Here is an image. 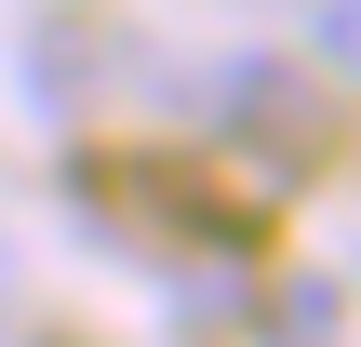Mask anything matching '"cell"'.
Masks as SVG:
<instances>
[{"label":"cell","instance_id":"obj_1","mask_svg":"<svg viewBox=\"0 0 361 347\" xmlns=\"http://www.w3.org/2000/svg\"><path fill=\"white\" fill-rule=\"evenodd\" d=\"M308 40H322V67H335V80H361V0H322V27H308Z\"/></svg>","mask_w":361,"mask_h":347}]
</instances>
